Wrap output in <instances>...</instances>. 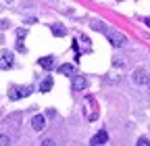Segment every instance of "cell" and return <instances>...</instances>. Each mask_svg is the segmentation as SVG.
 <instances>
[{
    "mask_svg": "<svg viewBox=\"0 0 150 146\" xmlns=\"http://www.w3.org/2000/svg\"><path fill=\"white\" fill-rule=\"evenodd\" d=\"M13 61H15V54L11 50H0V69L6 71L13 67Z\"/></svg>",
    "mask_w": 150,
    "mask_h": 146,
    "instance_id": "1",
    "label": "cell"
},
{
    "mask_svg": "<svg viewBox=\"0 0 150 146\" xmlns=\"http://www.w3.org/2000/svg\"><path fill=\"white\" fill-rule=\"evenodd\" d=\"M106 35H108V42H110L112 46H125V42H127L123 33L112 31V29H106Z\"/></svg>",
    "mask_w": 150,
    "mask_h": 146,
    "instance_id": "2",
    "label": "cell"
},
{
    "mask_svg": "<svg viewBox=\"0 0 150 146\" xmlns=\"http://www.w3.org/2000/svg\"><path fill=\"white\" fill-rule=\"evenodd\" d=\"M86 106L90 108L86 117H88L90 121H96V117H98V106H96V98H94V96H88V98H86Z\"/></svg>",
    "mask_w": 150,
    "mask_h": 146,
    "instance_id": "3",
    "label": "cell"
},
{
    "mask_svg": "<svg viewBox=\"0 0 150 146\" xmlns=\"http://www.w3.org/2000/svg\"><path fill=\"white\" fill-rule=\"evenodd\" d=\"M134 84H136V86H146V84H148V73H146L144 69L134 71Z\"/></svg>",
    "mask_w": 150,
    "mask_h": 146,
    "instance_id": "4",
    "label": "cell"
},
{
    "mask_svg": "<svg viewBox=\"0 0 150 146\" xmlns=\"http://www.w3.org/2000/svg\"><path fill=\"white\" fill-rule=\"evenodd\" d=\"M29 92H31L29 88H25V90H17V88H11V90H8V98H11V100H19V98L27 96Z\"/></svg>",
    "mask_w": 150,
    "mask_h": 146,
    "instance_id": "5",
    "label": "cell"
},
{
    "mask_svg": "<svg viewBox=\"0 0 150 146\" xmlns=\"http://www.w3.org/2000/svg\"><path fill=\"white\" fill-rule=\"evenodd\" d=\"M31 127L35 132H42L44 127H46V117L44 115H35L33 119H31Z\"/></svg>",
    "mask_w": 150,
    "mask_h": 146,
    "instance_id": "6",
    "label": "cell"
},
{
    "mask_svg": "<svg viewBox=\"0 0 150 146\" xmlns=\"http://www.w3.org/2000/svg\"><path fill=\"white\" fill-rule=\"evenodd\" d=\"M86 86H88V82H86V77L83 75H75L73 77V90H75V92H81V90H86Z\"/></svg>",
    "mask_w": 150,
    "mask_h": 146,
    "instance_id": "7",
    "label": "cell"
},
{
    "mask_svg": "<svg viewBox=\"0 0 150 146\" xmlns=\"http://www.w3.org/2000/svg\"><path fill=\"white\" fill-rule=\"evenodd\" d=\"M108 142V134L102 130V132H98L96 136H94L92 140H90V144H94V146H98V144H106Z\"/></svg>",
    "mask_w": 150,
    "mask_h": 146,
    "instance_id": "8",
    "label": "cell"
},
{
    "mask_svg": "<svg viewBox=\"0 0 150 146\" xmlns=\"http://www.w3.org/2000/svg\"><path fill=\"white\" fill-rule=\"evenodd\" d=\"M38 65L44 67V69H52V65H54V57H52V54H50V57H42L40 61H38Z\"/></svg>",
    "mask_w": 150,
    "mask_h": 146,
    "instance_id": "9",
    "label": "cell"
},
{
    "mask_svg": "<svg viewBox=\"0 0 150 146\" xmlns=\"http://www.w3.org/2000/svg\"><path fill=\"white\" fill-rule=\"evenodd\" d=\"M52 86H54L52 77H46V79L40 84V90H42V92H50V90H52Z\"/></svg>",
    "mask_w": 150,
    "mask_h": 146,
    "instance_id": "10",
    "label": "cell"
},
{
    "mask_svg": "<svg viewBox=\"0 0 150 146\" xmlns=\"http://www.w3.org/2000/svg\"><path fill=\"white\" fill-rule=\"evenodd\" d=\"M52 33L56 35V38H65V35H67V31H65L63 25H52Z\"/></svg>",
    "mask_w": 150,
    "mask_h": 146,
    "instance_id": "11",
    "label": "cell"
},
{
    "mask_svg": "<svg viewBox=\"0 0 150 146\" xmlns=\"http://www.w3.org/2000/svg\"><path fill=\"white\" fill-rule=\"evenodd\" d=\"M63 75H73V71H75V67L73 65H61V69H59Z\"/></svg>",
    "mask_w": 150,
    "mask_h": 146,
    "instance_id": "12",
    "label": "cell"
},
{
    "mask_svg": "<svg viewBox=\"0 0 150 146\" xmlns=\"http://www.w3.org/2000/svg\"><path fill=\"white\" fill-rule=\"evenodd\" d=\"M25 35H27V29H17V40H25Z\"/></svg>",
    "mask_w": 150,
    "mask_h": 146,
    "instance_id": "13",
    "label": "cell"
},
{
    "mask_svg": "<svg viewBox=\"0 0 150 146\" xmlns=\"http://www.w3.org/2000/svg\"><path fill=\"white\" fill-rule=\"evenodd\" d=\"M92 27L96 29V31H104V33H106V27H104L102 23H96V21H94V23H92Z\"/></svg>",
    "mask_w": 150,
    "mask_h": 146,
    "instance_id": "14",
    "label": "cell"
},
{
    "mask_svg": "<svg viewBox=\"0 0 150 146\" xmlns=\"http://www.w3.org/2000/svg\"><path fill=\"white\" fill-rule=\"evenodd\" d=\"M11 140H8V136H4V134H0V146H6Z\"/></svg>",
    "mask_w": 150,
    "mask_h": 146,
    "instance_id": "15",
    "label": "cell"
},
{
    "mask_svg": "<svg viewBox=\"0 0 150 146\" xmlns=\"http://www.w3.org/2000/svg\"><path fill=\"white\" fill-rule=\"evenodd\" d=\"M17 50H19V52H25V46H23V40H17Z\"/></svg>",
    "mask_w": 150,
    "mask_h": 146,
    "instance_id": "16",
    "label": "cell"
},
{
    "mask_svg": "<svg viewBox=\"0 0 150 146\" xmlns=\"http://www.w3.org/2000/svg\"><path fill=\"white\" fill-rule=\"evenodd\" d=\"M148 144H150V142H148L146 138H140V140H138V146H148Z\"/></svg>",
    "mask_w": 150,
    "mask_h": 146,
    "instance_id": "17",
    "label": "cell"
},
{
    "mask_svg": "<svg viewBox=\"0 0 150 146\" xmlns=\"http://www.w3.org/2000/svg\"><path fill=\"white\" fill-rule=\"evenodd\" d=\"M42 144H44V146H52V144H54V140H44Z\"/></svg>",
    "mask_w": 150,
    "mask_h": 146,
    "instance_id": "18",
    "label": "cell"
},
{
    "mask_svg": "<svg viewBox=\"0 0 150 146\" xmlns=\"http://www.w3.org/2000/svg\"><path fill=\"white\" fill-rule=\"evenodd\" d=\"M0 27H2V29H6V27H8V21H0Z\"/></svg>",
    "mask_w": 150,
    "mask_h": 146,
    "instance_id": "19",
    "label": "cell"
},
{
    "mask_svg": "<svg viewBox=\"0 0 150 146\" xmlns=\"http://www.w3.org/2000/svg\"><path fill=\"white\" fill-rule=\"evenodd\" d=\"M146 25H148V27H150V17H148V19H146Z\"/></svg>",
    "mask_w": 150,
    "mask_h": 146,
    "instance_id": "20",
    "label": "cell"
},
{
    "mask_svg": "<svg viewBox=\"0 0 150 146\" xmlns=\"http://www.w3.org/2000/svg\"><path fill=\"white\" fill-rule=\"evenodd\" d=\"M146 86H148V88H150V77H148V84H146Z\"/></svg>",
    "mask_w": 150,
    "mask_h": 146,
    "instance_id": "21",
    "label": "cell"
}]
</instances>
